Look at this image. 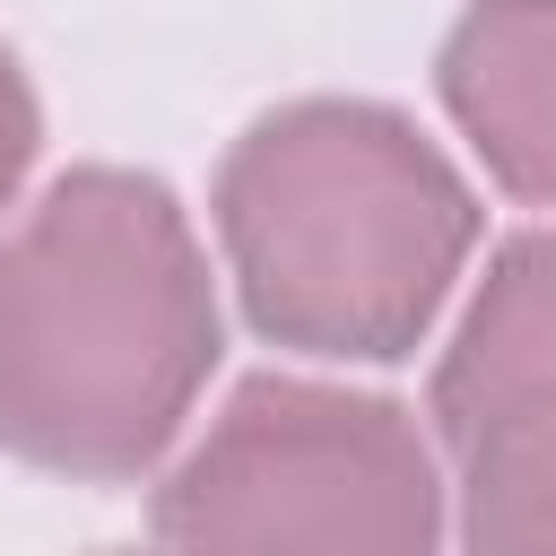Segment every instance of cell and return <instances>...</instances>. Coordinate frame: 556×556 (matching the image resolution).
Masks as SVG:
<instances>
[{"mask_svg":"<svg viewBox=\"0 0 556 556\" xmlns=\"http://www.w3.org/2000/svg\"><path fill=\"white\" fill-rule=\"evenodd\" d=\"M208 365V252L156 174L78 165L0 235V443L26 469H156Z\"/></svg>","mask_w":556,"mask_h":556,"instance_id":"cell-1","label":"cell"},{"mask_svg":"<svg viewBox=\"0 0 556 556\" xmlns=\"http://www.w3.org/2000/svg\"><path fill=\"white\" fill-rule=\"evenodd\" d=\"M217 243L261 339L391 365L452 304L478 252V200L408 113L304 96L226 148Z\"/></svg>","mask_w":556,"mask_h":556,"instance_id":"cell-2","label":"cell"},{"mask_svg":"<svg viewBox=\"0 0 556 556\" xmlns=\"http://www.w3.org/2000/svg\"><path fill=\"white\" fill-rule=\"evenodd\" d=\"M443 478L400 400L252 374L156 486L165 556H434Z\"/></svg>","mask_w":556,"mask_h":556,"instance_id":"cell-3","label":"cell"},{"mask_svg":"<svg viewBox=\"0 0 556 556\" xmlns=\"http://www.w3.org/2000/svg\"><path fill=\"white\" fill-rule=\"evenodd\" d=\"M460 469V556H556V235H513L426 391Z\"/></svg>","mask_w":556,"mask_h":556,"instance_id":"cell-4","label":"cell"},{"mask_svg":"<svg viewBox=\"0 0 556 556\" xmlns=\"http://www.w3.org/2000/svg\"><path fill=\"white\" fill-rule=\"evenodd\" d=\"M434 96L513 200L556 208V0H469L434 52Z\"/></svg>","mask_w":556,"mask_h":556,"instance_id":"cell-5","label":"cell"},{"mask_svg":"<svg viewBox=\"0 0 556 556\" xmlns=\"http://www.w3.org/2000/svg\"><path fill=\"white\" fill-rule=\"evenodd\" d=\"M35 139H43V113H35V87L17 70V52L0 43V208L17 200L26 165H35Z\"/></svg>","mask_w":556,"mask_h":556,"instance_id":"cell-6","label":"cell"},{"mask_svg":"<svg viewBox=\"0 0 556 556\" xmlns=\"http://www.w3.org/2000/svg\"><path fill=\"white\" fill-rule=\"evenodd\" d=\"M104 556H130V547H104Z\"/></svg>","mask_w":556,"mask_h":556,"instance_id":"cell-7","label":"cell"}]
</instances>
